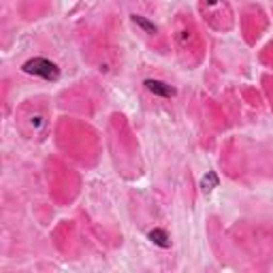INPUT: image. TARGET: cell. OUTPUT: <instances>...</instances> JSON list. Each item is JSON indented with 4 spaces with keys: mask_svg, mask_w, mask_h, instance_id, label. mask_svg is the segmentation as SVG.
<instances>
[{
    "mask_svg": "<svg viewBox=\"0 0 273 273\" xmlns=\"http://www.w3.org/2000/svg\"><path fill=\"white\" fill-rule=\"evenodd\" d=\"M21 71L28 73V75H34V77L45 79V81H56V79L60 77V68H58V64L47 60V58H30L28 62H24Z\"/></svg>",
    "mask_w": 273,
    "mask_h": 273,
    "instance_id": "1",
    "label": "cell"
},
{
    "mask_svg": "<svg viewBox=\"0 0 273 273\" xmlns=\"http://www.w3.org/2000/svg\"><path fill=\"white\" fill-rule=\"evenodd\" d=\"M132 21H135V24L139 26V28H143L145 32H149V34H154V32H156V26H154V24H149L147 19L139 17V15H132Z\"/></svg>",
    "mask_w": 273,
    "mask_h": 273,
    "instance_id": "5",
    "label": "cell"
},
{
    "mask_svg": "<svg viewBox=\"0 0 273 273\" xmlns=\"http://www.w3.org/2000/svg\"><path fill=\"white\" fill-rule=\"evenodd\" d=\"M216 186H218V175L216 173H207L205 177H203V190L205 192H211Z\"/></svg>",
    "mask_w": 273,
    "mask_h": 273,
    "instance_id": "4",
    "label": "cell"
},
{
    "mask_svg": "<svg viewBox=\"0 0 273 273\" xmlns=\"http://www.w3.org/2000/svg\"><path fill=\"white\" fill-rule=\"evenodd\" d=\"M149 241L152 243H156V245H160V248H169L171 245V241H169V235L162 231V228H154V231H149Z\"/></svg>",
    "mask_w": 273,
    "mask_h": 273,
    "instance_id": "3",
    "label": "cell"
},
{
    "mask_svg": "<svg viewBox=\"0 0 273 273\" xmlns=\"http://www.w3.org/2000/svg\"><path fill=\"white\" fill-rule=\"evenodd\" d=\"M143 83H145V88L154 96H162V98H171V96H175V88H171V85L164 83V81H158V79H145Z\"/></svg>",
    "mask_w": 273,
    "mask_h": 273,
    "instance_id": "2",
    "label": "cell"
}]
</instances>
